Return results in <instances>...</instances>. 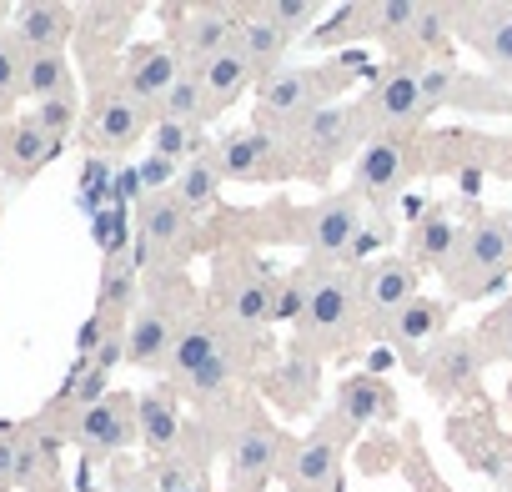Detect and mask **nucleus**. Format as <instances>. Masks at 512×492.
Here are the masks:
<instances>
[{"label":"nucleus","mask_w":512,"mask_h":492,"mask_svg":"<svg viewBox=\"0 0 512 492\" xmlns=\"http://www.w3.org/2000/svg\"><path fill=\"white\" fill-rule=\"evenodd\" d=\"M246 226H267L262 241H292L307 252V262H327V267H367L377 262V252L392 241V226L372 216V206L347 186V191H327L312 206H262V211H241Z\"/></svg>","instance_id":"obj_1"},{"label":"nucleus","mask_w":512,"mask_h":492,"mask_svg":"<svg viewBox=\"0 0 512 492\" xmlns=\"http://www.w3.org/2000/svg\"><path fill=\"white\" fill-rule=\"evenodd\" d=\"M292 342H302L322 362H347L367 342H377L362 312V267L307 262V307L292 327Z\"/></svg>","instance_id":"obj_2"},{"label":"nucleus","mask_w":512,"mask_h":492,"mask_svg":"<svg viewBox=\"0 0 512 492\" xmlns=\"http://www.w3.org/2000/svg\"><path fill=\"white\" fill-rule=\"evenodd\" d=\"M372 66L362 51H347V56H327L317 66H282L277 76H262L256 81V96H251V126H262L272 136H292L312 111L332 106V101H347V91L357 81H367Z\"/></svg>","instance_id":"obj_3"},{"label":"nucleus","mask_w":512,"mask_h":492,"mask_svg":"<svg viewBox=\"0 0 512 492\" xmlns=\"http://www.w3.org/2000/svg\"><path fill=\"white\" fill-rule=\"evenodd\" d=\"M196 417H211L226 437V492H267L272 482H282V462H287V447H292V432L267 412V402L256 392H241L231 397L226 407L216 412H196Z\"/></svg>","instance_id":"obj_4"},{"label":"nucleus","mask_w":512,"mask_h":492,"mask_svg":"<svg viewBox=\"0 0 512 492\" xmlns=\"http://www.w3.org/2000/svg\"><path fill=\"white\" fill-rule=\"evenodd\" d=\"M462 211V241H457V257L442 272V297L452 307L462 302H487L512 282V231L502 221V211H487L477 201H457Z\"/></svg>","instance_id":"obj_5"},{"label":"nucleus","mask_w":512,"mask_h":492,"mask_svg":"<svg viewBox=\"0 0 512 492\" xmlns=\"http://www.w3.org/2000/svg\"><path fill=\"white\" fill-rule=\"evenodd\" d=\"M201 302L206 297L191 287L186 272H151L146 277V292H141V307L126 322V367H141V372H161L166 377V362L176 352V337L201 312Z\"/></svg>","instance_id":"obj_6"},{"label":"nucleus","mask_w":512,"mask_h":492,"mask_svg":"<svg viewBox=\"0 0 512 492\" xmlns=\"http://www.w3.org/2000/svg\"><path fill=\"white\" fill-rule=\"evenodd\" d=\"M277 292H282V272H272L256 246L246 241H226L211 252V292L206 307L221 312L236 327L251 332H272L277 327Z\"/></svg>","instance_id":"obj_7"},{"label":"nucleus","mask_w":512,"mask_h":492,"mask_svg":"<svg viewBox=\"0 0 512 492\" xmlns=\"http://www.w3.org/2000/svg\"><path fill=\"white\" fill-rule=\"evenodd\" d=\"M287 141H292V156H297V181H307V186H327L332 171L347 166V161H357L362 146L372 141V131H367V111H362V96H357V101L347 96V101H332V106L312 111Z\"/></svg>","instance_id":"obj_8"},{"label":"nucleus","mask_w":512,"mask_h":492,"mask_svg":"<svg viewBox=\"0 0 512 492\" xmlns=\"http://www.w3.org/2000/svg\"><path fill=\"white\" fill-rule=\"evenodd\" d=\"M136 267L151 277V272H186L191 257L201 252V216H191L176 191H161V196H141L136 201Z\"/></svg>","instance_id":"obj_9"},{"label":"nucleus","mask_w":512,"mask_h":492,"mask_svg":"<svg viewBox=\"0 0 512 492\" xmlns=\"http://www.w3.org/2000/svg\"><path fill=\"white\" fill-rule=\"evenodd\" d=\"M427 181L422 171V151H417V136H397V141H367L362 156L352 161V191L372 206L377 221L397 226V211L407 201V191Z\"/></svg>","instance_id":"obj_10"},{"label":"nucleus","mask_w":512,"mask_h":492,"mask_svg":"<svg viewBox=\"0 0 512 492\" xmlns=\"http://www.w3.org/2000/svg\"><path fill=\"white\" fill-rule=\"evenodd\" d=\"M492 367V352L482 342L477 327H452L437 347H427L407 372L422 382V392L432 402H477L482 392V372Z\"/></svg>","instance_id":"obj_11"},{"label":"nucleus","mask_w":512,"mask_h":492,"mask_svg":"<svg viewBox=\"0 0 512 492\" xmlns=\"http://www.w3.org/2000/svg\"><path fill=\"white\" fill-rule=\"evenodd\" d=\"M151 126H156V111L146 101H136L121 81H101L86 101V116H81V146L86 156H106V161H121L131 146L151 141Z\"/></svg>","instance_id":"obj_12"},{"label":"nucleus","mask_w":512,"mask_h":492,"mask_svg":"<svg viewBox=\"0 0 512 492\" xmlns=\"http://www.w3.org/2000/svg\"><path fill=\"white\" fill-rule=\"evenodd\" d=\"M216 161H221V176L236 181V186H287L297 181V156H292V141L287 136H272L262 126H231L211 141Z\"/></svg>","instance_id":"obj_13"},{"label":"nucleus","mask_w":512,"mask_h":492,"mask_svg":"<svg viewBox=\"0 0 512 492\" xmlns=\"http://www.w3.org/2000/svg\"><path fill=\"white\" fill-rule=\"evenodd\" d=\"M166 46L181 56L186 71H201L211 56L236 46L246 6H226V0H201V6H166Z\"/></svg>","instance_id":"obj_14"},{"label":"nucleus","mask_w":512,"mask_h":492,"mask_svg":"<svg viewBox=\"0 0 512 492\" xmlns=\"http://www.w3.org/2000/svg\"><path fill=\"white\" fill-rule=\"evenodd\" d=\"M362 111H367V131L372 141H397V136H417L427 131V106H422V86L412 66H372L367 91H362Z\"/></svg>","instance_id":"obj_15"},{"label":"nucleus","mask_w":512,"mask_h":492,"mask_svg":"<svg viewBox=\"0 0 512 492\" xmlns=\"http://www.w3.org/2000/svg\"><path fill=\"white\" fill-rule=\"evenodd\" d=\"M427 116L462 111V116H512V86H502L492 71H467L457 61H437L417 71Z\"/></svg>","instance_id":"obj_16"},{"label":"nucleus","mask_w":512,"mask_h":492,"mask_svg":"<svg viewBox=\"0 0 512 492\" xmlns=\"http://www.w3.org/2000/svg\"><path fill=\"white\" fill-rule=\"evenodd\" d=\"M397 412H402V402H397L392 382L377 377V372H367V367H357V372H347V377L332 387V397H327V407L317 412V422L332 427L337 437H347V442L357 447V437H362L367 427L397 422Z\"/></svg>","instance_id":"obj_17"},{"label":"nucleus","mask_w":512,"mask_h":492,"mask_svg":"<svg viewBox=\"0 0 512 492\" xmlns=\"http://www.w3.org/2000/svg\"><path fill=\"white\" fill-rule=\"evenodd\" d=\"M322 372H327V362L287 337L277 362L256 382V397L272 402L277 417H312V412H322Z\"/></svg>","instance_id":"obj_18"},{"label":"nucleus","mask_w":512,"mask_h":492,"mask_svg":"<svg viewBox=\"0 0 512 492\" xmlns=\"http://www.w3.org/2000/svg\"><path fill=\"white\" fill-rule=\"evenodd\" d=\"M66 437L81 447L86 462H106V467L121 462L141 442V432H136V392H111L106 402L76 412L66 422Z\"/></svg>","instance_id":"obj_19"},{"label":"nucleus","mask_w":512,"mask_h":492,"mask_svg":"<svg viewBox=\"0 0 512 492\" xmlns=\"http://www.w3.org/2000/svg\"><path fill=\"white\" fill-rule=\"evenodd\" d=\"M447 442H452V452H457L472 472H482V477H492L502 492H512V437L492 422V412L482 407V397H477V407L447 417Z\"/></svg>","instance_id":"obj_20"},{"label":"nucleus","mask_w":512,"mask_h":492,"mask_svg":"<svg viewBox=\"0 0 512 492\" xmlns=\"http://www.w3.org/2000/svg\"><path fill=\"white\" fill-rule=\"evenodd\" d=\"M422 297V272L402 257V252H382L377 262L362 267V312L372 322V337L382 342V332Z\"/></svg>","instance_id":"obj_21"},{"label":"nucleus","mask_w":512,"mask_h":492,"mask_svg":"<svg viewBox=\"0 0 512 492\" xmlns=\"http://www.w3.org/2000/svg\"><path fill=\"white\" fill-rule=\"evenodd\" d=\"M347 437L332 427H312L292 437L287 462H282V492H342V462H347Z\"/></svg>","instance_id":"obj_22"},{"label":"nucleus","mask_w":512,"mask_h":492,"mask_svg":"<svg viewBox=\"0 0 512 492\" xmlns=\"http://www.w3.org/2000/svg\"><path fill=\"white\" fill-rule=\"evenodd\" d=\"M457 241H462V221H457V201H427L407 231H402V257L427 277V272H447L457 257Z\"/></svg>","instance_id":"obj_23"},{"label":"nucleus","mask_w":512,"mask_h":492,"mask_svg":"<svg viewBox=\"0 0 512 492\" xmlns=\"http://www.w3.org/2000/svg\"><path fill=\"white\" fill-rule=\"evenodd\" d=\"M457 41L477 51L502 86H512V0L457 6Z\"/></svg>","instance_id":"obj_24"},{"label":"nucleus","mask_w":512,"mask_h":492,"mask_svg":"<svg viewBox=\"0 0 512 492\" xmlns=\"http://www.w3.org/2000/svg\"><path fill=\"white\" fill-rule=\"evenodd\" d=\"M76 46L86 56V66H121V56L131 51L126 36L141 16V6H131V0H121V6H111V0H101V6H76Z\"/></svg>","instance_id":"obj_25"},{"label":"nucleus","mask_w":512,"mask_h":492,"mask_svg":"<svg viewBox=\"0 0 512 492\" xmlns=\"http://www.w3.org/2000/svg\"><path fill=\"white\" fill-rule=\"evenodd\" d=\"M452 312H457V307H452L447 297H427V292H422V297H417V302H412V307L382 332L377 347H392L397 362L412 367L427 347H437V342L452 332Z\"/></svg>","instance_id":"obj_26"},{"label":"nucleus","mask_w":512,"mask_h":492,"mask_svg":"<svg viewBox=\"0 0 512 492\" xmlns=\"http://www.w3.org/2000/svg\"><path fill=\"white\" fill-rule=\"evenodd\" d=\"M181 56L166 46V41H141V46H131L126 56H121V66H116V81L136 96V101H146L151 111L166 101V91L181 81Z\"/></svg>","instance_id":"obj_27"},{"label":"nucleus","mask_w":512,"mask_h":492,"mask_svg":"<svg viewBox=\"0 0 512 492\" xmlns=\"http://www.w3.org/2000/svg\"><path fill=\"white\" fill-rule=\"evenodd\" d=\"M76 6H61V0H26L16 6V21H11V36L26 56H56L76 41Z\"/></svg>","instance_id":"obj_28"},{"label":"nucleus","mask_w":512,"mask_h":492,"mask_svg":"<svg viewBox=\"0 0 512 492\" xmlns=\"http://www.w3.org/2000/svg\"><path fill=\"white\" fill-rule=\"evenodd\" d=\"M136 432H141L146 462L176 452V442L186 437V412H181V392L171 382H156V387L136 392Z\"/></svg>","instance_id":"obj_29"},{"label":"nucleus","mask_w":512,"mask_h":492,"mask_svg":"<svg viewBox=\"0 0 512 492\" xmlns=\"http://www.w3.org/2000/svg\"><path fill=\"white\" fill-rule=\"evenodd\" d=\"M422 0H362V46H382L392 66H412V26Z\"/></svg>","instance_id":"obj_30"},{"label":"nucleus","mask_w":512,"mask_h":492,"mask_svg":"<svg viewBox=\"0 0 512 492\" xmlns=\"http://www.w3.org/2000/svg\"><path fill=\"white\" fill-rule=\"evenodd\" d=\"M61 151H66V141L36 131L26 116L6 121V131H0V171H6V181H16V186L36 181L51 161H61Z\"/></svg>","instance_id":"obj_31"},{"label":"nucleus","mask_w":512,"mask_h":492,"mask_svg":"<svg viewBox=\"0 0 512 492\" xmlns=\"http://www.w3.org/2000/svg\"><path fill=\"white\" fill-rule=\"evenodd\" d=\"M201 81H206V96H211V111L216 116H226L241 96H256V76L251 71V61H246V51L241 46H226L221 56H211L206 66H201Z\"/></svg>","instance_id":"obj_32"},{"label":"nucleus","mask_w":512,"mask_h":492,"mask_svg":"<svg viewBox=\"0 0 512 492\" xmlns=\"http://www.w3.org/2000/svg\"><path fill=\"white\" fill-rule=\"evenodd\" d=\"M236 46L246 51V61H251V71L256 76H277L282 66H292V36H282L262 11L256 6H246V21H241V36H236Z\"/></svg>","instance_id":"obj_33"},{"label":"nucleus","mask_w":512,"mask_h":492,"mask_svg":"<svg viewBox=\"0 0 512 492\" xmlns=\"http://www.w3.org/2000/svg\"><path fill=\"white\" fill-rule=\"evenodd\" d=\"M221 186H226L221 161H216V151L206 146L196 161H186V166H181V176H176V201H181L191 216H206V211H216V206H221Z\"/></svg>","instance_id":"obj_34"},{"label":"nucleus","mask_w":512,"mask_h":492,"mask_svg":"<svg viewBox=\"0 0 512 492\" xmlns=\"http://www.w3.org/2000/svg\"><path fill=\"white\" fill-rule=\"evenodd\" d=\"M156 121H181V126H201V131L216 121L201 71H181V81H176V86L166 91V101L156 106Z\"/></svg>","instance_id":"obj_35"},{"label":"nucleus","mask_w":512,"mask_h":492,"mask_svg":"<svg viewBox=\"0 0 512 492\" xmlns=\"http://www.w3.org/2000/svg\"><path fill=\"white\" fill-rule=\"evenodd\" d=\"M116 171L121 161H106V156H86L81 161V181H76V211L91 221L101 216L106 206H116Z\"/></svg>","instance_id":"obj_36"},{"label":"nucleus","mask_w":512,"mask_h":492,"mask_svg":"<svg viewBox=\"0 0 512 492\" xmlns=\"http://www.w3.org/2000/svg\"><path fill=\"white\" fill-rule=\"evenodd\" d=\"M91 241H96V252L101 262H116V257H131L136 252V216L131 206H106L101 216H91Z\"/></svg>","instance_id":"obj_37"},{"label":"nucleus","mask_w":512,"mask_h":492,"mask_svg":"<svg viewBox=\"0 0 512 492\" xmlns=\"http://www.w3.org/2000/svg\"><path fill=\"white\" fill-rule=\"evenodd\" d=\"M66 91H76V61L66 51L31 56V66H26V96L31 101H51V96H66Z\"/></svg>","instance_id":"obj_38"},{"label":"nucleus","mask_w":512,"mask_h":492,"mask_svg":"<svg viewBox=\"0 0 512 492\" xmlns=\"http://www.w3.org/2000/svg\"><path fill=\"white\" fill-rule=\"evenodd\" d=\"M81 116H86V106H81V96H76V91L51 96V101H36V106L26 111V121H31L36 131L56 136V141H71V136L81 131Z\"/></svg>","instance_id":"obj_39"},{"label":"nucleus","mask_w":512,"mask_h":492,"mask_svg":"<svg viewBox=\"0 0 512 492\" xmlns=\"http://www.w3.org/2000/svg\"><path fill=\"white\" fill-rule=\"evenodd\" d=\"M206 146H211V141H206L201 126H181V121H156V126H151V151L166 156V161H176V166L196 161Z\"/></svg>","instance_id":"obj_40"},{"label":"nucleus","mask_w":512,"mask_h":492,"mask_svg":"<svg viewBox=\"0 0 512 492\" xmlns=\"http://www.w3.org/2000/svg\"><path fill=\"white\" fill-rule=\"evenodd\" d=\"M256 11H262L282 36H292V41H307V36L322 26V11L312 6V0H262Z\"/></svg>","instance_id":"obj_41"},{"label":"nucleus","mask_w":512,"mask_h":492,"mask_svg":"<svg viewBox=\"0 0 512 492\" xmlns=\"http://www.w3.org/2000/svg\"><path fill=\"white\" fill-rule=\"evenodd\" d=\"M477 332H482L492 362H512V292H507V297L477 322Z\"/></svg>","instance_id":"obj_42"},{"label":"nucleus","mask_w":512,"mask_h":492,"mask_svg":"<svg viewBox=\"0 0 512 492\" xmlns=\"http://www.w3.org/2000/svg\"><path fill=\"white\" fill-rule=\"evenodd\" d=\"M26 66H31V56L16 46V36H0V106L26 96Z\"/></svg>","instance_id":"obj_43"},{"label":"nucleus","mask_w":512,"mask_h":492,"mask_svg":"<svg viewBox=\"0 0 512 492\" xmlns=\"http://www.w3.org/2000/svg\"><path fill=\"white\" fill-rule=\"evenodd\" d=\"M302 307H307V262H297V267H287V272H282V292H277V327H297Z\"/></svg>","instance_id":"obj_44"},{"label":"nucleus","mask_w":512,"mask_h":492,"mask_svg":"<svg viewBox=\"0 0 512 492\" xmlns=\"http://www.w3.org/2000/svg\"><path fill=\"white\" fill-rule=\"evenodd\" d=\"M106 492H156V477H151V462H111L106 467Z\"/></svg>","instance_id":"obj_45"},{"label":"nucleus","mask_w":512,"mask_h":492,"mask_svg":"<svg viewBox=\"0 0 512 492\" xmlns=\"http://www.w3.org/2000/svg\"><path fill=\"white\" fill-rule=\"evenodd\" d=\"M136 171H141V191H146V196L176 191V176H181V166L166 161V156H156V151H146V156L136 161Z\"/></svg>","instance_id":"obj_46"},{"label":"nucleus","mask_w":512,"mask_h":492,"mask_svg":"<svg viewBox=\"0 0 512 492\" xmlns=\"http://www.w3.org/2000/svg\"><path fill=\"white\" fill-rule=\"evenodd\" d=\"M397 467H407V482L417 487V492H447L432 472H427V457H422V447L412 442V452H407V462H397Z\"/></svg>","instance_id":"obj_47"},{"label":"nucleus","mask_w":512,"mask_h":492,"mask_svg":"<svg viewBox=\"0 0 512 492\" xmlns=\"http://www.w3.org/2000/svg\"><path fill=\"white\" fill-rule=\"evenodd\" d=\"M16 447H21V427L0 432V492L16 487Z\"/></svg>","instance_id":"obj_48"},{"label":"nucleus","mask_w":512,"mask_h":492,"mask_svg":"<svg viewBox=\"0 0 512 492\" xmlns=\"http://www.w3.org/2000/svg\"><path fill=\"white\" fill-rule=\"evenodd\" d=\"M11 21H16V6H6V0H0V36H11Z\"/></svg>","instance_id":"obj_49"},{"label":"nucleus","mask_w":512,"mask_h":492,"mask_svg":"<svg viewBox=\"0 0 512 492\" xmlns=\"http://www.w3.org/2000/svg\"><path fill=\"white\" fill-rule=\"evenodd\" d=\"M502 412L512 417V372H507V387H502Z\"/></svg>","instance_id":"obj_50"},{"label":"nucleus","mask_w":512,"mask_h":492,"mask_svg":"<svg viewBox=\"0 0 512 492\" xmlns=\"http://www.w3.org/2000/svg\"><path fill=\"white\" fill-rule=\"evenodd\" d=\"M502 221H507V231H512V206H502Z\"/></svg>","instance_id":"obj_51"},{"label":"nucleus","mask_w":512,"mask_h":492,"mask_svg":"<svg viewBox=\"0 0 512 492\" xmlns=\"http://www.w3.org/2000/svg\"><path fill=\"white\" fill-rule=\"evenodd\" d=\"M0 131H6V106H0Z\"/></svg>","instance_id":"obj_52"},{"label":"nucleus","mask_w":512,"mask_h":492,"mask_svg":"<svg viewBox=\"0 0 512 492\" xmlns=\"http://www.w3.org/2000/svg\"><path fill=\"white\" fill-rule=\"evenodd\" d=\"M191 492H211V487H191Z\"/></svg>","instance_id":"obj_53"}]
</instances>
